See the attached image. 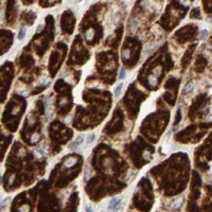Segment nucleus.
I'll return each mask as SVG.
<instances>
[{
  "label": "nucleus",
  "mask_w": 212,
  "mask_h": 212,
  "mask_svg": "<svg viewBox=\"0 0 212 212\" xmlns=\"http://www.w3.org/2000/svg\"><path fill=\"white\" fill-rule=\"evenodd\" d=\"M120 205H121V199L120 198H112L110 203H109L108 207H107V211L108 212H117L118 210L120 209Z\"/></svg>",
  "instance_id": "f257e3e1"
},
{
  "label": "nucleus",
  "mask_w": 212,
  "mask_h": 212,
  "mask_svg": "<svg viewBox=\"0 0 212 212\" xmlns=\"http://www.w3.org/2000/svg\"><path fill=\"white\" fill-rule=\"evenodd\" d=\"M83 140H84V135H80V136H78V138H76V141H73L72 143H70V144H69V148H73V150H74V148H76V146H78V145H80L82 142H83Z\"/></svg>",
  "instance_id": "f03ea898"
},
{
  "label": "nucleus",
  "mask_w": 212,
  "mask_h": 212,
  "mask_svg": "<svg viewBox=\"0 0 212 212\" xmlns=\"http://www.w3.org/2000/svg\"><path fill=\"white\" fill-rule=\"evenodd\" d=\"M78 162V158L76 157H70V158H68L66 161H65V167H72V165H74Z\"/></svg>",
  "instance_id": "7ed1b4c3"
},
{
  "label": "nucleus",
  "mask_w": 212,
  "mask_h": 212,
  "mask_svg": "<svg viewBox=\"0 0 212 212\" xmlns=\"http://www.w3.org/2000/svg\"><path fill=\"white\" fill-rule=\"evenodd\" d=\"M192 89H193V84L190 82V83H188L186 86L184 87V90H182V93L184 95H186V93H188V92H190V91H192Z\"/></svg>",
  "instance_id": "20e7f679"
},
{
  "label": "nucleus",
  "mask_w": 212,
  "mask_h": 212,
  "mask_svg": "<svg viewBox=\"0 0 212 212\" xmlns=\"http://www.w3.org/2000/svg\"><path fill=\"white\" fill-rule=\"evenodd\" d=\"M122 87H123V83H120L119 85H118L117 87H116V89H114V97H119L121 93V90H122Z\"/></svg>",
  "instance_id": "39448f33"
},
{
  "label": "nucleus",
  "mask_w": 212,
  "mask_h": 212,
  "mask_svg": "<svg viewBox=\"0 0 212 212\" xmlns=\"http://www.w3.org/2000/svg\"><path fill=\"white\" fill-rule=\"evenodd\" d=\"M182 119V114H180V109H177V114H176V120L174 122V125H177Z\"/></svg>",
  "instance_id": "423d86ee"
},
{
  "label": "nucleus",
  "mask_w": 212,
  "mask_h": 212,
  "mask_svg": "<svg viewBox=\"0 0 212 212\" xmlns=\"http://www.w3.org/2000/svg\"><path fill=\"white\" fill-rule=\"evenodd\" d=\"M182 204V198H177L175 201V203L173 204V208H178Z\"/></svg>",
  "instance_id": "0eeeda50"
},
{
  "label": "nucleus",
  "mask_w": 212,
  "mask_h": 212,
  "mask_svg": "<svg viewBox=\"0 0 212 212\" xmlns=\"http://www.w3.org/2000/svg\"><path fill=\"white\" fill-rule=\"evenodd\" d=\"M95 135L92 133V134L88 135V137H87V143H92L93 142V140H95Z\"/></svg>",
  "instance_id": "6e6552de"
},
{
  "label": "nucleus",
  "mask_w": 212,
  "mask_h": 212,
  "mask_svg": "<svg viewBox=\"0 0 212 212\" xmlns=\"http://www.w3.org/2000/svg\"><path fill=\"white\" fill-rule=\"evenodd\" d=\"M25 36V29H21L19 32V35H18V38L19 39H23Z\"/></svg>",
  "instance_id": "1a4fd4ad"
},
{
  "label": "nucleus",
  "mask_w": 212,
  "mask_h": 212,
  "mask_svg": "<svg viewBox=\"0 0 212 212\" xmlns=\"http://www.w3.org/2000/svg\"><path fill=\"white\" fill-rule=\"evenodd\" d=\"M207 35H208V31H207V30H203L201 32V34H199V38L204 39L205 37L207 36Z\"/></svg>",
  "instance_id": "9d476101"
},
{
  "label": "nucleus",
  "mask_w": 212,
  "mask_h": 212,
  "mask_svg": "<svg viewBox=\"0 0 212 212\" xmlns=\"http://www.w3.org/2000/svg\"><path fill=\"white\" fill-rule=\"evenodd\" d=\"M122 56H123V59H127L129 56V50H123Z\"/></svg>",
  "instance_id": "9b49d317"
},
{
  "label": "nucleus",
  "mask_w": 212,
  "mask_h": 212,
  "mask_svg": "<svg viewBox=\"0 0 212 212\" xmlns=\"http://www.w3.org/2000/svg\"><path fill=\"white\" fill-rule=\"evenodd\" d=\"M125 78V69H121V71H120V76H119V78L120 80H122V78Z\"/></svg>",
  "instance_id": "f8f14e48"
},
{
  "label": "nucleus",
  "mask_w": 212,
  "mask_h": 212,
  "mask_svg": "<svg viewBox=\"0 0 212 212\" xmlns=\"http://www.w3.org/2000/svg\"><path fill=\"white\" fill-rule=\"evenodd\" d=\"M86 211H87V212H93V210H92L91 207H87V208H86Z\"/></svg>",
  "instance_id": "ddd939ff"
}]
</instances>
